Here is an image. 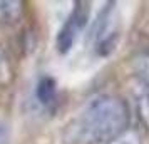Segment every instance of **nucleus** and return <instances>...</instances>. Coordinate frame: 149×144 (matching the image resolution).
I'll use <instances>...</instances> for the list:
<instances>
[{"mask_svg": "<svg viewBox=\"0 0 149 144\" xmlns=\"http://www.w3.org/2000/svg\"><path fill=\"white\" fill-rule=\"evenodd\" d=\"M132 87H134L137 111L144 124L149 126V55H141L134 62Z\"/></svg>", "mask_w": 149, "mask_h": 144, "instance_id": "nucleus-4", "label": "nucleus"}, {"mask_svg": "<svg viewBox=\"0 0 149 144\" xmlns=\"http://www.w3.org/2000/svg\"><path fill=\"white\" fill-rule=\"evenodd\" d=\"M35 99L44 109H54L57 104V82L54 77L42 76L35 86Z\"/></svg>", "mask_w": 149, "mask_h": 144, "instance_id": "nucleus-5", "label": "nucleus"}, {"mask_svg": "<svg viewBox=\"0 0 149 144\" xmlns=\"http://www.w3.org/2000/svg\"><path fill=\"white\" fill-rule=\"evenodd\" d=\"M2 132H3V127H2V124H0V137H2Z\"/></svg>", "mask_w": 149, "mask_h": 144, "instance_id": "nucleus-8", "label": "nucleus"}, {"mask_svg": "<svg viewBox=\"0 0 149 144\" xmlns=\"http://www.w3.org/2000/svg\"><path fill=\"white\" fill-rule=\"evenodd\" d=\"M91 17V3L89 2H75L70 14L64 20L62 27L55 39V47L61 54H67L72 50L79 35L84 32Z\"/></svg>", "mask_w": 149, "mask_h": 144, "instance_id": "nucleus-3", "label": "nucleus"}, {"mask_svg": "<svg viewBox=\"0 0 149 144\" xmlns=\"http://www.w3.org/2000/svg\"><path fill=\"white\" fill-rule=\"evenodd\" d=\"M121 37V17L114 2H109L97 15V20L92 29V49L95 54L106 57L114 52Z\"/></svg>", "mask_w": 149, "mask_h": 144, "instance_id": "nucleus-2", "label": "nucleus"}, {"mask_svg": "<svg viewBox=\"0 0 149 144\" xmlns=\"http://www.w3.org/2000/svg\"><path fill=\"white\" fill-rule=\"evenodd\" d=\"M129 121V107L122 97L97 94L69 121L64 131V143L109 144L127 132Z\"/></svg>", "mask_w": 149, "mask_h": 144, "instance_id": "nucleus-1", "label": "nucleus"}, {"mask_svg": "<svg viewBox=\"0 0 149 144\" xmlns=\"http://www.w3.org/2000/svg\"><path fill=\"white\" fill-rule=\"evenodd\" d=\"M24 3L22 2H0V24L12 25L22 17Z\"/></svg>", "mask_w": 149, "mask_h": 144, "instance_id": "nucleus-6", "label": "nucleus"}, {"mask_svg": "<svg viewBox=\"0 0 149 144\" xmlns=\"http://www.w3.org/2000/svg\"><path fill=\"white\" fill-rule=\"evenodd\" d=\"M109 144H142V143L137 134H134V132H124L122 136H119L117 139H114L112 143H109Z\"/></svg>", "mask_w": 149, "mask_h": 144, "instance_id": "nucleus-7", "label": "nucleus"}]
</instances>
